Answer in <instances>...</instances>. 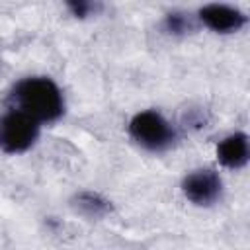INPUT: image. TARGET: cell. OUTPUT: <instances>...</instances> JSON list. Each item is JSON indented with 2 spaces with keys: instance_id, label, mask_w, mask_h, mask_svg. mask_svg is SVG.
<instances>
[{
  "instance_id": "cell-1",
  "label": "cell",
  "mask_w": 250,
  "mask_h": 250,
  "mask_svg": "<svg viewBox=\"0 0 250 250\" xmlns=\"http://www.w3.org/2000/svg\"><path fill=\"white\" fill-rule=\"evenodd\" d=\"M8 104L10 109H18L37 123H53L64 113V96L47 76H27L16 82Z\"/></svg>"
},
{
  "instance_id": "cell-2",
  "label": "cell",
  "mask_w": 250,
  "mask_h": 250,
  "mask_svg": "<svg viewBox=\"0 0 250 250\" xmlns=\"http://www.w3.org/2000/svg\"><path fill=\"white\" fill-rule=\"evenodd\" d=\"M129 135L139 146L150 152L168 150L178 139L174 125L154 109L135 113L129 121Z\"/></svg>"
},
{
  "instance_id": "cell-3",
  "label": "cell",
  "mask_w": 250,
  "mask_h": 250,
  "mask_svg": "<svg viewBox=\"0 0 250 250\" xmlns=\"http://www.w3.org/2000/svg\"><path fill=\"white\" fill-rule=\"evenodd\" d=\"M39 125L33 117L18 111L8 109L0 115V152L4 154H20L29 150L37 137Z\"/></svg>"
},
{
  "instance_id": "cell-4",
  "label": "cell",
  "mask_w": 250,
  "mask_h": 250,
  "mask_svg": "<svg viewBox=\"0 0 250 250\" xmlns=\"http://www.w3.org/2000/svg\"><path fill=\"white\" fill-rule=\"evenodd\" d=\"M182 191L188 201L199 207L213 205L217 199H221L223 193V180L215 170L199 168L189 172L182 180Z\"/></svg>"
},
{
  "instance_id": "cell-5",
  "label": "cell",
  "mask_w": 250,
  "mask_h": 250,
  "mask_svg": "<svg viewBox=\"0 0 250 250\" xmlns=\"http://www.w3.org/2000/svg\"><path fill=\"white\" fill-rule=\"evenodd\" d=\"M197 18L205 27H209L215 33L238 31L248 21L244 12H240L234 6H227V4H207V6L199 8Z\"/></svg>"
},
{
  "instance_id": "cell-6",
  "label": "cell",
  "mask_w": 250,
  "mask_h": 250,
  "mask_svg": "<svg viewBox=\"0 0 250 250\" xmlns=\"http://www.w3.org/2000/svg\"><path fill=\"white\" fill-rule=\"evenodd\" d=\"M250 156V145L246 133H230L217 145V160L229 170H240Z\"/></svg>"
},
{
  "instance_id": "cell-7",
  "label": "cell",
  "mask_w": 250,
  "mask_h": 250,
  "mask_svg": "<svg viewBox=\"0 0 250 250\" xmlns=\"http://www.w3.org/2000/svg\"><path fill=\"white\" fill-rule=\"evenodd\" d=\"M70 205L76 213L88 217V219H102L111 211V203L98 191H78L70 199Z\"/></svg>"
},
{
  "instance_id": "cell-8",
  "label": "cell",
  "mask_w": 250,
  "mask_h": 250,
  "mask_svg": "<svg viewBox=\"0 0 250 250\" xmlns=\"http://www.w3.org/2000/svg\"><path fill=\"white\" fill-rule=\"evenodd\" d=\"M164 29L172 35H186L193 29V21L184 12H170L164 16Z\"/></svg>"
},
{
  "instance_id": "cell-9",
  "label": "cell",
  "mask_w": 250,
  "mask_h": 250,
  "mask_svg": "<svg viewBox=\"0 0 250 250\" xmlns=\"http://www.w3.org/2000/svg\"><path fill=\"white\" fill-rule=\"evenodd\" d=\"M66 8H68L70 14L76 16V18H88V16H92V14H96V12L100 10V4H96V2H86V0H72V2L66 4Z\"/></svg>"
}]
</instances>
